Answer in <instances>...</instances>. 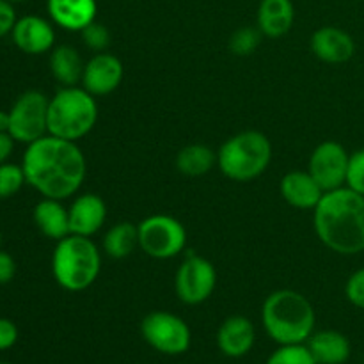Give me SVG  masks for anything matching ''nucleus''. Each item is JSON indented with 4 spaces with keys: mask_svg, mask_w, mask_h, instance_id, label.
Segmentation results:
<instances>
[{
    "mask_svg": "<svg viewBox=\"0 0 364 364\" xmlns=\"http://www.w3.org/2000/svg\"><path fill=\"white\" fill-rule=\"evenodd\" d=\"M217 164V153L205 144H188L176 155V167L185 176H203Z\"/></svg>",
    "mask_w": 364,
    "mask_h": 364,
    "instance_id": "obj_24",
    "label": "nucleus"
},
{
    "mask_svg": "<svg viewBox=\"0 0 364 364\" xmlns=\"http://www.w3.org/2000/svg\"><path fill=\"white\" fill-rule=\"evenodd\" d=\"M16 276V262L9 252L0 249V284H7Z\"/></svg>",
    "mask_w": 364,
    "mask_h": 364,
    "instance_id": "obj_33",
    "label": "nucleus"
},
{
    "mask_svg": "<svg viewBox=\"0 0 364 364\" xmlns=\"http://www.w3.org/2000/svg\"><path fill=\"white\" fill-rule=\"evenodd\" d=\"M27 183L21 166L16 164H0V199H9L20 192V188Z\"/></svg>",
    "mask_w": 364,
    "mask_h": 364,
    "instance_id": "obj_25",
    "label": "nucleus"
},
{
    "mask_svg": "<svg viewBox=\"0 0 364 364\" xmlns=\"http://www.w3.org/2000/svg\"><path fill=\"white\" fill-rule=\"evenodd\" d=\"M0 245H2V231H0Z\"/></svg>",
    "mask_w": 364,
    "mask_h": 364,
    "instance_id": "obj_37",
    "label": "nucleus"
},
{
    "mask_svg": "<svg viewBox=\"0 0 364 364\" xmlns=\"http://www.w3.org/2000/svg\"><path fill=\"white\" fill-rule=\"evenodd\" d=\"M48 102L41 91H25L9 109V135L16 142L31 144L48 134Z\"/></svg>",
    "mask_w": 364,
    "mask_h": 364,
    "instance_id": "obj_8",
    "label": "nucleus"
},
{
    "mask_svg": "<svg viewBox=\"0 0 364 364\" xmlns=\"http://www.w3.org/2000/svg\"><path fill=\"white\" fill-rule=\"evenodd\" d=\"M9 2H13V4L14 2H25V0H9Z\"/></svg>",
    "mask_w": 364,
    "mask_h": 364,
    "instance_id": "obj_36",
    "label": "nucleus"
},
{
    "mask_svg": "<svg viewBox=\"0 0 364 364\" xmlns=\"http://www.w3.org/2000/svg\"><path fill=\"white\" fill-rule=\"evenodd\" d=\"M139 247V230L132 223H117L103 237V251L114 259H123Z\"/></svg>",
    "mask_w": 364,
    "mask_h": 364,
    "instance_id": "obj_23",
    "label": "nucleus"
},
{
    "mask_svg": "<svg viewBox=\"0 0 364 364\" xmlns=\"http://www.w3.org/2000/svg\"><path fill=\"white\" fill-rule=\"evenodd\" d=\"M98 121L96 96L84 87H63L48 102V134L77 142L95 128Z\"/></svg>",
    "mask_w": 364,
    "mask_h": 364,
    "instance_id": "obj_5",
    "label": "nucleus"
},
{
    "mask_svg": "<svg viewBox=\"0 0 364 364\" xmlns=\"http://www.w3.org/2000/svg\"><path fill=\"white\" fill-rule=\"evenodd\" d=\"M84 68V60L73 46L60 45L50 53V71L63 87H73L80 84Z\"/></svg>",
    "mask_w": 364,
    "mask_h": 364,
    "instance_id": "obj_22",
    "label": "nucleus"
},
{
    "mask_svg": "<svg viewBox=\"0 0 364 364\" xmlns=\"http://www.w3.org/2000/svg\"><path fill=\"white\" fill-rule=\"evenodd\" d=\"M279 191L284 201L297 210H315L326 194L309 171H291L284 174Z\"/></svg>",
    "mask_w": 364,
    "mask_h": 364,
    "instance_id": "obj_18",
    "label": "nucleus"
},
{
    "mask_svg": "<svg viewBox=\"0 0 364 364\" xmlns=\"http://www.w3.org/2000/svg\"><path fill=\"white\" fill-rule=\"evenodd\" d=\"M256 341L255 326L242 315H233L220 323L217 331V347L228 358H244Z\"/></svg>",
    "mask_w": 364,
    "mask_h": 364,
    "instance_id": "obj_17",
    "label": "nucleus"
},
{
    "mask_svg": "<svg viewBox=\"0 0 364 364\" xmlns=\"http://www.w3.org/2000/svg\"><path fill=\"white\" fill-rule=\"evenodd\" d=\"M18 341V327L13 320L0 318V352L9 350Z\"/></svg>",
    "mask_w": 364,
    "mask_h": 364,
    "instance_id": "obj_32",
    "label": "nucleus"
},
{
    "mask_svg": "<svg viewBox=\"0 0 364 364\" xmlns=\"http://www.w3.org/2000/svg\"><path fill=\"white\" fill-rule=\"evenodd\" d=\"M21 169L27 185L43 198L64 201L80 191L87 164L77 142L46 134L45 137L27 144Z\"/></svg>",
    "mask_w": 364,
    "mask_h": 364,
    "instance_id": "obj_1",
    "label": "nucleus"
},
{
    "mask_svg": "<svg viewBox=\"0 0 364 364\" xmlns=\"http://www.w3.org/2000/svg\"><path fill=\"white\" fill-rule=\"evenodd\" d=\"M295 21L291 0H262L258 7V28L267 38H281Z\"/></svg>",
    "mask_w": 364,
    "mask_h": 364,
    "instance_id": "obj_21",
    "label": "nucleus"
},
{
    "mask_svg": "<svg viewBox=\"0 0 364 364\" xmlns=\"http://www.w3.org/2000/svg\"><path fill=\"white\" fill-rule=\"evenodd\" d=\"M262 32L255 27H242L233 32L230 39V48L235 55H251L262 43Z\"/></svg>",
    "mask_w": 364,
    "mask_h": 364,
    "instance_id": "obj_27",
    "label": "nucleus"
},
{
    "mask_svg": "<svg viewBox=\"0 0 364 364\" xmlns=\"http://www.w3.org/2000/svg\"><path fill=\"white\" fill-rule=\"evenodd\" d=\"M311 50L323 63L343 64L354 57L355 41L343 28L326 25L311 36Z\"/></svg>",
    "mask_w": 364,
    "mask_h": 364,
    "instance_id": "obj_14",
    "label": "nucleus"
},
{
    "mask_svg": "<svg viewBox=\"0 0 364 364\" xmlns=\"http://www.w3.org/2000/svg\"><path fill=\"white\" fill-rule=\"evenodd\" d=\"M11 36L16 48L28 55H41L53 50L55 45V31L52 21L36 14L18 18Z\"/></svg>",
    "mask_w": 364,
    "mask_h": 364,
    "instance_id": "obj_13",
    "label": "nucleus"
},
{
    "mask_svg": "<svg viewBox=\"0 0 364 364\" xmlns=\"http://www.w3.org/2000/svg\"><path fill=\"white\" fill-rule=\"evenodd\" d=\"M46 11L57 27L70 32H82L96 20V0H46Z\"/></svg>",
    "mask_w": 364,
    "mask_h": 364,
    "instance_id": "obj_16",
    "label": "nucleus"
},
{
    "mask_svg": "<svg viewBox=\"0 0 364 364\" xmlns=\"http://www.w3.org/2000/svg\"><path fill=\"white\" fill-rule=\"evenodd\" d=\"M217 287V272L212 262L203 256L187 255L174 276V290L183 304L198 306L212 297Z\"/></svg>",
    "mask_w": 364,
    "mask_h": 364,
    "instance_id": "obj_10",
    "label": "nucleus"
},
{
    "mask_svg": "<svg viewBox=\"0 0 364 364\" xmlns=\"http://www.w3.org/2000/svg\"><path fill=\"white\" fill-rule=\"evenodd\" d=\"M82 39H84L85 46L92 52L100 53V52H105L110 45V32L109 28L105 27L103 23H98V21H92L89 23L84 31L80 32Z\"/></svg>",
    "mask_w": 364,
    "mask_h": 364,
    "instance_id": "obj_28",
    "label": "nucleus"
},
{
    "mask_svg": "<svg viewBox=\"0 0 364 364\" xmlns=\"http://www.w3.org/2000/svg\"><path fill=\"white\" fill-rule=\"evenodd\" d=\"M313 212L316 237L327 249L343 256L364 251V196L348 187L329 191Z\"/></svg>",
    "mask_w": 364,
    "mask_h": 364,
    "instance_id": "obj_2",
    "label": "nucleus"
},
{
    "mask_svg": "<svg viewBox=\"0 0 364 364\" xmlns=\"http://www.w3.org/2000/svg\"><path fill=\"white\" fill-rule=\"evenodd\" d=\"M102 255L91 237L68 235L57 242L52 255V274L55 283L66 291H84L98 279Z\"/></svg>",
    "mask_w": 364,
    "mask_h": 364,
    "instance_id": "obj_4",
    "label": "nucleus"
},
{
    "mask_svg": "<svg viewBox=\"0 0 364 364\" xmlns=\"http://www.w3.org/2000/svg\"><path fill=\"white\" fill-rule=\"evenodd\" d=\"M265 333L279 345H301L311 338L316 316L311 302L295 290H276L262 306Z\"/></svg>",
    "mask_w": 364,
    "mask_h": 364,
    "instance_id": "obj_3",
    "label": "nucleus"
},
{
    "mask_svg": "<svg viewBox=\"0 0 364 364\" xmlns=\"http://www.w3.org/2000/svg\"><path fill=\"white\" fill-rule=\"evenodd\" d=\"M316 364H345L350 359V341L340 331H320L313 333L306 341Z\"/></svg>",
    "mask_w": 364,
    "mask_h": 364,
    "instance_id": "obj_19",
    "label": "nucleus"
},
{
    "mask_svg": "<svg viewBox=\"0 0 364 364\" xmlns=\"http://www.w3.org/2000/svg\"><path fill=\"white\" fill-rule=\"evenodd\" d=\"M350 155L336 141H326L313 149L308 171L326 192L336 191L347 183Z\"/></svg>",
    "mask_w": 364,
    "mask_h": 364,
    "instance_id": "obj_11",
    "label": "nucleus"
},
{
    "mask_svg": "<svg viewBox=\"0 0 364 364\" xmlns=\"http://www.w3.org/2000/svg\"><path fill=\"white\" fill-rule=\"evenodd\" d=\"M139 247L146 256L155 259H171L181 255L187 245L185 226L174 217L155 213L137 224Z\"/></svg>",
    "mask_w": 364,
    "mask_h": 364,
    "instance_id": "obj_7",
    "label": "nucleus"
},
{
    "mask_svg": "<svg viewBox=\"0 0 364 364\" xmlns=\"http://www.w3.org/2000/svg\"><path fill=\"white\" fill-rule=\"evenodd\" d=\"M345 297L355 308L364 309V267L355 270L345 284Z\"/></svg>",
    "mask_w": 364,
    "mask_h": 364,
    "instance_id": "obj_30",
    "label": "nucleus"
},
{
    "mask_svg": "<svg viewBox=\"0 0 364 364\" xmlns=\"http://www.w3.org/2000/svg\"><path fill=\"white\" fill-rule=\"evenodd\" d=\"M267 364H316L308 345H281L269 358Z\"/></svg>",
    "mask_w": 364,
    "mask_h": 364,
    "instance_id": "obj_26",
    "label": "nucleus"
},
{
    "mask_svg": "<svg viewBox=\"0 0 364 364\" xmlns=\"http://www.w3.org/2000/svg\"><path fill=\"white\" fill-rule=\"evenodd\" d=\"M14 139L11 137L7 132L0 134V164H6L7 159L13 155V149H14Z\"/></svg>",
    "mask_w": 364,
    "mask_h": 364,
    "instance_id": "obj_34",
    "label": "nucleus"
},
{
    "mask_svg": "<svg viewBox=\"0 0 364 364\" xmlns=\"http://www.w3.org/2000/svg\"><path fill=\"white\" fill-rule=\"evenodd\" d=\"M123 75V63L116 55L100 52L85 63L80 84L92 96H107L119 87Z\"/></svg>",
    "mask_w": 364,
    "mask_h": 364,
    "instance_id": "obj_12",
    "label": "nucleus"
},
{
    "mask_svg": "<svg viewBox=\"0 0 364 364\" xmlns=\"http://www.w3.org/2000/svg\"><path fill=\"white\" fill-rule=\"evenodd\" d=\"M70 230L73 235L92 237L103 228L107 219V205L98 194H80L68 208Z\"/></svg>",
    "mask_w": 364,
    "mask_h": 364,
    "instance_id": "obj_15",
    "label": "nucleus"
},
{
    "mask_svg": "<svg viewBox=\"0 0 364 364\" xmlns=\"http://www.w3.org/2000/svg\"><path fill=\"white\" fill-rule=\"evenodd\" d=\"M141 334L146 343L166 355H180L191 348L187 322L169 311H151L142 318Z\"/></svg>",
    "mask_w": 364,
    "mask_h": 364,
    "instance_id": "obj_9",
    "label": "nucleus"
},
{
    "mask_svg": "<svg viewBox=\"0 0 364 364\" xmlns=\"http://www.w3.org/2000/svg\"><path fill=\"white\" fill-rule=\"evenodd\" d=\"M7 132L9 134V112L0 110V134Z\"/></svg>",
    "mask_w": 364,
    "mask_h": 364,
    "instance_id": "obj_35",
    "label": "nucleus"
},
{
    "mask_svg": "<svg viewBox=\"0 0 364 364\" xmlns=\"http://www.w3.org/2000/svg\"><path fill=\"white\" fill-rule=\"evenodd\" d=\"M16 13H14L13 2L9 0H0V38L13 32L14 23H16Z\"/></svg>",
    "mask_w": 364,
    "mask_h": 364,
    "instance_id": "obj_31",
    "label": "nucleus"
},
{
    "mask_svg": "<svg viewBox=\"0 0 364 364\" xmlns=\"http://www.w3.org/2000/svg\"><path fill=\"white\" fill-rule=\"evenodd\" d=\"M0 364H9V363H0Z\"/></svg>",
    "mask_w": 364,
    "mask_h": 364,
    "instance_id": "obj_38",
    "label": "nucleus"
},
{
    "mask_svg": "<svg viewBox=\"0 0 364 364\" xmlns=\"http://www.w3.org/2000/svg\"><path fill=\"white\" fill-rule=\"evenodd\" d=\"M272 160V144L262 132L245 130L228 139L217 151L220 173L233 181H252L262 176Z\"/></svg>",
    "mask_w": 364,
    "mask_h": 364,
    "instance_id": "obj_6",
    "label": "nucleus"
},
{
    "mask_svg": "<svg viewBox=\"0 0 364 364\" xmlns=\"http://www.w3.org/2000/svg\"><path fill=\"white\" fill-rule=\"evenodd\" d=\"M345 187L352 188L358 194L364 196V148L350 155L347 171V183Z\"/></svg>",
    "mask_w": 364,
    "mask_h": 364,
    "instance_id": "obj_29",
    "label": "nucleus"
},
{
    "mask_svg": "<svg viewBox=\"0 0 364 364\" xmlns=\"http://www.w3.org/2000/svg\"><path fill=\"white\" fill-rule=\"evenodd\" d=\"M34 223L38 230L45 235L46 238L59 242L64 237L71 235L70 230V212L63 201L59 199L43 198L38 205L34 206Z\"/></svg>",
    "mask_w": 364,
    "mask_h": 364,
    "instance_id": "obj_20",
    "label": "nucleus"
}]
</instances>
